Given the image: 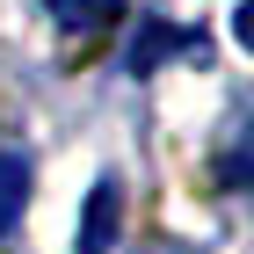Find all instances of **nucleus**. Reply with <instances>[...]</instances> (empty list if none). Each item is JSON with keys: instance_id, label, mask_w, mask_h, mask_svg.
I'll list each match as a JSON object with an SVG mask.
<instances>
[{"instance_id": "nucleus-2", "label": "nucleus", "mask_w": 254, "mask_h": 254, "mask_svg": "<svg viewBox=\"0 0 254 254\" xmlns=\"http://www.w3.org/2000/svg\"><path fill=\"white\" fill-rule=\"evenodd\" d=\"M117 225H124V189H117V175H102L95 196H87V218H80V240H73V247L80 254H109V247H117Z\"/></svg>"}, {"instance_id": "nucleus-3", "label": "nucleus", "mask_w": 254, "mask_h": 254, "mask_svg": "<svg viewBox=\"0 0 254 254\" xmlns=\"http://www.w3.org/2000/svg\"><path fill=\"white\" fill-rule=\"evenodd\" d=\"M51 15H59V29H73L80 44H95L102 29H117L124 22V0H44Z\"/></svg>"}, {"instance_id": "nucleus-5", "label": "nucleus", "mask_w": 254, "mask_h": 254, "mask_svg": "<svg viewBox=\"0 0 254 254\" xmlns=\"http://www.w3.org/2000/svg\"><path fill=\"white\" fill-rule=\"evenodd\" d=\"M218 182H225L233 196H254V131L240 138V145H233L225 160H218Z\"/></svg>"}, {"instance_id": "nucleus-6", "label": "nucleus", "mask_w": 254, "mask_h": 254, "mask_svg": "<svg viewBox=\"0 0 254 254\" xmlns=\"http://www.w3.org/2000/svg\"><path fill=\"white\" fill-rule=\"evenodd\" d=\"M233 37H240V51H247V59H254V0H247V7H240V15H233Z\"/></svg>"}, {"instance_id": "nucleus-4", "label": "nucleus", "mask_w": 254, "mask_h": 254, "mask_svg": "<svg viewBox=\"0 0 254 254\" xmlns=\"http://www.w3.org/2000/svg\"><path fill=\"white\" fill-rule=\"evenodd\" d=\"M22 196H29V167H22L15 153H0V233H15Z\"/></svg>"}, {"instance_id": "nucleus-1", "label": "nucleus", "mask_w": 254, "mask_h": 254, "mask_svg": "<svg viewBox=\"0 0 254 254\" xmlns=\"http://www.w3.org/2000/svg\"><path fill=\"white\" fill-rule=\"evenodd\" d=\"M211 44L196 37V29H182V22H167V15H145L138 22V37H131V51H124V65L131 73H153L160 59H203Z\"/></svg>"}]
</instances>
